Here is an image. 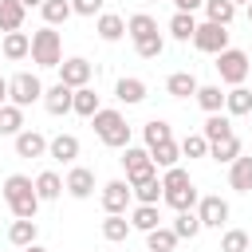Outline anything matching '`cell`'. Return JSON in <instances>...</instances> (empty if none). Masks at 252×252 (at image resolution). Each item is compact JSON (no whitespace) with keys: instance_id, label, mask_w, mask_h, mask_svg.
<instances>
[{"instance_id":"e575fe53","label":"cell","mask_w":252,"mask_h":252,"mask_svg":"<svg viewBox=\"0 0 252 252\" xmlns=\"http://www.w3.org/2000/svg\"><path fill=\"white\" fill-rule=\"evenodd\" d=\"M158 205H138L134 213H130V228H142V232H150V228H158Z\"/></svg>"},{"instance_id":"ee69618b","label":"cell","mask_w":252,"mask_h":252,"mask_svg":"<svg viewBox=\"0 0 252 252\" xmlns=\"http://www.w3.org/2000/svg\"><path fill=\"white\" fill-rule=\"evenodd\" d=\"M71 12L75 16H94V12H102V0H71Z\"/></svg>"},{"instance_id":"7bdbcfd3","label":"cell","mask_w":252,"mask_h":252,"mask_svg":"<svg viewBox=\"0 0 252 252\" xmlns=\"http://www.w3.org/2000/svg\"><path fill=\"white\" fill-rule=\"evenodd\" d=\"M134 47H138V55H142V59H158V55L165 51V39H161V35H150V39H138Z\"/></svg>"},{"instance_id":"44dd1931","label":"cell","mask_w":252,"mask_h":252,"mask_svg":"<svg viewBox=\"0 0 252 252\" xmlns=\"http://www.w3.org/2000/svg\"><path fill=\"white\" fill-rule=\"evenodd\" d=\"M71 110H75L79 118H91V114L98 110V94H94L91 83H87V87H75V94H71Z\"/></svg>"},{"instance_id":"60d3db41","label":"cell","mask_w":252,"mask_h":252,"mask_svg":"<svg viewBox=\"0 0 252 252\" xmlns=\"http://www.w3.org/2000/svg\"><path fill=\"white\" fill-rule=\"evenodd\" d=\"M130 189H134L138 205H158V201H161V181H158V177H150V181H142V185H130Z\"/></svg>"},{"instance_id":"6da1fadb","label":"cell","mask_w":252,"mask_h":252,"mask_svg":"<svg viewBox=\"0 0 252 252\" xmlns=\"http://www.w3.org/2000/svg\"><path fill=\"white\" fill-rule=\"evenodd\" d=\"M91 122H94V134H98L102 146H110V150H126V146H130V126H126V118H122V110L98 106V110L91 114Z\"/></svg>"},{"instance_id":"e0dca14e","label":"cell","mask_w":252,"mask_h":252,"mask_svg":"<svg viewBox=\"0 0 252 252\" xmlns=\"http://www.w3.org/2000/svg\"><path fill=\"white\" fill-rule=\"evenodd\" d=\"M228 185L236 189V193H248L252 189V158H232L228 161Z\"/></svg>"},{"instance_id":"d6a6232c","label":"cell","mask_w":252,"mask_h":252,"mask_svg":"<svg viewBox=\"0 0 252 252\" xmlns=\"http://www.w3.org/2000/svg\"><path fill=\"white\" fill-rule=\"evenodd\" d=\"M224 110H228V114H248V110H252V91H248L244 83L232 87V91L224 94Z\"/></svg>"},{"instance_id":"5bb4252c","label":"cell","mask_w":252,"mask_h":252,"mask_svg":"<svg viewBox=\"0 0 252 252\" xmlns=\"http://www.w3.org/2000/svg\"><path fill=\"white\" fill-rule=\"evenodd\" d=\"M16 154L20 158H43L47 154V138L39 130H20L16 134Z\"/></svg>"},{"instance_id":"277c9868","label":"cell","mask_w":252,"mask_h":252,"mask_svg":"<svg viewBox=\"0 0 252 252\" xmlns=\"http://www.w3.org/2000/svg\"><path fill=\"white\" fill-rule=\"evenodd\" d=\"M32 63L35 67H59L63 63V35L47 24V28H39V32H32Z\"/></svg>"},{"instance_id":"bcb514c9","label":"cell","mask_w":252,"mask_h":252,"mask_svg":"<svg viewBox=\"0 0 252 252\" xmlns=\"http://www.w3.org/2000/svg\"><path fill=\"white\" fill-rule=\"evenodd\" d=\"M8 102V79H0V106Z\"/></svg>"},{"instance_id":"4dcf8cb0","label":"cell","mask_w":252,"mask_h":252,"mask_svg":"<svg viewBox=\"0 0 252 252\" xmlns=\"http://www.w3.org/2000/svg\"><path fill=\"white\" fill-rule=\"evenodd\" d=\"M173 232H177V240H193V236L201 232V217H197L193 209H181L177 220H173Z\"/></svg>"},{"instance_id":"7dc6e473","label":"cell","mask_w":252,"mask_h":252,"mask_svg":"<svg viewBox=\"0 0 252 252\" xmlns=\"http://www.w3.org/2000/svg\"><path fill=\"white\" fill-rule=\"evenodd\" d=\"M24 8H43V0H20Z\"/></svg>"},{"instance_id":"ffe728a7","label":"cell","mask_w":252,"mask_h":252,"mask_svg":"<svg viewBox=\"0 0 252 252\" xmlns=\"http://www.w3.org/2000/svg\"><path fill=\"white\" fill-rule=\"evenodd\" d=\"M114 98L126 102V106H138V102L146 98V83L134 79V75H130V79H118V83H114Z\"/></svg>"},{"instance_id":"d6986e66","label":"cell","mask_w":252,"mask_h":252,"mask_svg":"<svg viewBox=\"0 0 252 252\" xmlns=\"http://www.w3.org/2000/svg\"><path fill=\"white\" fill-rule=\"evenodd\" d=\"M197 79H193V71H173L169 79H165V91L173 94V98H193L197 94Z\"/></svg>"},{"instance_id":"d590c367","label":"cell","mask_w":252,"mask_h":252,"mask_svg":"<svg viewBox=\"0 0 252 252\" xmlns=\"http://www.w3.org/2000/svg\"><path fill=\"white\" fill-rule=\"evenodd\" d=\"M75 12H71V0H43V20L55 28V24H67Z\"/></svg>"},{"instance_id":"8992f818","label":"cell","mask_w":252,"mask_h":252,"mask_svg":"<svg viewBox=\"0 0 252 252\" xmlns=\"http://www.w3.org/2000/svg\"><path fill=\"white\" fill-rule=\"evenodd\" d=\"M122 165H126V181L130 185H142L150 177H158V165L150 158V150H138V146H126L122 150Z\"/></svg>"},{"instance_id":"5b68a950","label":"cell","mask_w":252,"mask_h":252,"mask_svg":"<svg viewBox=\"0 0 252 252\" xmlns=\"http://www.w3.org/2000/svg\"><path fill=\"white\" fill-rule=\"evenodd\" d=\"M217 75H220V83H228V87H240L244 79H248V71H252V63H248V55L240 51V47H224V51H217Z\"/></svg>"},{"instance_id":"603a6c76","label":"cell","mask_w":252,"mask_h":252,"mask_svg":"<svg viewBox=\"0 0 252 252\" xmlns=\"http://www.w3.org/2000/svg\"><path fill=\"white\" fill-rule=\"evenodd\" d=\"M126 35H130L134 43H138V39H150V35H158V20L146 16V12H138V16L126 20Z\"/></svg>"},{"instance_id":"ab89813d","label":"cell","mask_w":252,"mask_h":252,"mask_svg":"<svg viewBox=\"0 0 252 252\" xmlns=\"http://www.w3.org/2000/svg\"><path fill=\"white\" fill-rule=\"evenodd\" d=\"M248 248H252V236L244 228H228L220 236V252H248Z\"/></svg>"},{"instance_id":"484cf974","label":"cell","mask_w":252,"mask_h":252,"mask_svg":"<svg viewBox=\"0 0 252 252\" xmlns=\"http://www.w3.org/2000/svg\"><path fill=\"white\" fill-rule=\"evenodd\" d=\"M59 193H63V177H59L55 169H43V173L35 177V197H39V201H55Z\"/></svg>"},{"instance_id":"4fadbf2b","label":"cell","mask_w":252,"mask_h":252,"mask_svg":"<svg viewBox=\"0 0 252 252\" xmlns=\"http://www.w3.org/2000/svg\"><path fill=\"white\" fill-rule=\"evenodd\" d=\"M63 189L75 197V201H87L91 193H94V173L87 169V165H75L71 173H67V181H63Z\"/></svg>"},{"instance_id":"74e56055","label":"cell","mask_w":252,"mask_h":252,"mask_svg":"<svg viewBox=\"0 0 252 252\" xmlns=\"http://www.w3.org/2000/svg\"><path fill=\"white\" fill-rule=\"evenodd\" d=\"M201 134H205L209 142H217V138H224V134H232V122H228V118H224V114L217 110V114H209V118H205V126H201Z\"/></svg>"},{"instance_id":"f35d334b","label":"cell","mask_w":252,"mask_h":252,"mask_svg":"<svg viewBox=\"0 0 252 252\" xmlns=\"http://www.w3.org/2000/svg\"><path fill=\"white\" fill-rule=\"evenodd\" d=\"M142 134H146V150H150V146H158V142H165V138H173V130H169V122H165V118H150V122L142 126Z\"/></svg>"},{"instance_id":"ba28073f","label":"cell","mask_w":252,"mask_h":252,"mask_svg":"<svg viewBox=\"0 0 252 252\" xmlns=\"http://www.w3.org/2000/svg\"><path fill=\"white\" fill-rule=\"evenodd\" d=\"M193 47L205 51V55L224 51V47H228V28H224V24H213V20L197 24V32H193Z\"/></svg>"},{"instance_id":"f907efd6","label":"cell","mask_w":252,"mask_h":252,"mask_svg":"<svg viewBox=\"0 0 252 252\" xmlns=\"http://www.w3.org/2000/svg\"><path fill=\"white\" fill-rule=\"evenodd\" d=\"M232 4H248V0H232Z\"/></svg>"},{"instance_id":"4316f807","label":"cell","mask_w":252,"mask_h":252,"mask_svg":"<svg viewBox=\"0 0 252 252\" xmlns=\"http://www.w3.org/2000/svg\"><path fill=\"white\" fill-rule=\"evenodd\" d=\"M173 248H177V232L173 228H161L158 224V228L146 232V252H173Z\"/></svg>"},{"instance_id":"9a60e30c","label":"cell","mask_w":252,"mask_h":252,"mask_svg":"<svg viewBox=\"0 0 252 252\" xmlns=\"http://www.w3.org/2000/svg\"><path fill=\"white\" fill-rule=\"evenodd\" d=\"M47 158L51 161H75L79 158V138L75 134H55L47 142Z\"/></svg>"},{"instance_id":"1f68e13d","label":"cell","mask_w":252,"mask_h":252,"mask_svg":"<svg viewBox=\"0 0 252 252\" xmlns=\"http://www.w3.org/2000/svg\"><path fill=\"white\" fill-rule=\"evenodd\" d=\"M102 236H106L110 244L126 240V236H130V220H126L122 213H106V220H102Z\"/></svg>"},{"instance_id":"8fae6325","label":"cell","mask_w":252,"mask_h":252,"mask_svg":"<svg viewBox=\"0 0 252 252\" xmlns=\"http://www.w3.org/2000/svg\"><path fill=\"white\" fill-rule=\"evenodd\" d=\"M130 197H134V189H130V181H122V177H114V181L102 185V209H106V213H126Z\"/></svg>"},{"instance_id":"816d5d0a","label":"cell","mask_w":252,"mask_h":252,"mask_svg":"<svg viewBox=\"0 0 252 252\" xmlns=\"http://www.w3.org/2000/svg\"><path fill=\"white\" fill-rule=\"evenodd\" d=\"M146 4H158V0H146Z\"/></svg>"},{"instance_id":"f1b7e54d","label":"cell","mask_w":252,"mask_h":252,"mask_svg":"<svg viewBox=\"0 0 252 252\" xmlns=\"http://www.w3.org/2000/svg\"><path fill=\"white\" fill-rule=\"evenodd\" d=\"M24 130V106H16V102H4L0 106V134H20Z\"/></svg>"},{"instance_id":"7c38bea8","label":"cell","mask_w":252,"mask_h":252,"mask_svg":"<svg viewBox=\"0 0 252 252\" xmlns=\"http://www.w3.org/2000/svg\"><path fill=\"white\" fill-rule=\"evenodd\" d=\"M71 94H75V91H71L67 83H55V87H47V91H43V98H39V102H43V110H47V114L63 118V114H71Z\"/></svg>"},{"instance_id":"ac0fdd59","label":"cell","mask_w":252,"mask_h":252,"mask_svg":"<svg viewBox=\"0 0 252 252\" xmlns=\"http://www.w3.org/2000/svg\"><path fill=\"white\" fill-rule=\"evenodd\" d=\"M94 32H98V39L118 43V39L126 35V20H122V16H114V12H102V16H98V24H94Z\"/></svg>"},{"instance_id":"7402d4cb","label":"cell","mask_w":252,"mask_h":252,"mask_svg":"<svg viewBox=\"0 0 252 252\" xmlns=\"http://www.w3.org/2000/svg\"><path fill=\"white\" fill-rule=\"evenodd\" d=\"M24 4L20 0H0V32H20L24 28Z\"/></svg>"},{"instance_id":"c3c4849f","label":"cell","mask_w":252,"mask_h":252,"mask_svg":"<svg viewBox=\"0 0 252 252\" xmlns=\"http://www.w3.org/2000/svg\"><path fill=\"white\" fill-rule=\"evenodd\" d=\"M24 252H47V248H39V244H28V248H24Z\"/></svg>"},{"instance_id":"836d02e7","label":"cell","mask_w":252,"mask_h":252,"mask_svg":"<svg viewBox=\"0 0 252 252\" xmlns=\"http://www.w3.org/2000/svg\"><path fill=\"white\" fill-rule=\"evenodd\" d=\"M201 8H205V16H209L213 24H224V28H228L232 16H236V4H232V0H205Z\"/></svg>"},{"instance_id":"b9f144b4","label":"cell","mask_w":252,"mask_h":252,"mask_svg":"<svg viewBox=\"0 0 252 252\" xmlns=\"http://www.w3.org/2000/svg\"><path fill=\"white\" fill-rule=\"evenodd\" d=\"M177 146H181L185 158H209V138H205V134H189V138H181Z\"/></svg>"},{"instance_id":"cb8c5ba5","label":"cell","mask_w":252,"mask_h":252,"mask_svg":"<svg viewBox=\"0 0 252 252\" xmlns=\"http://www.w3.org/2000/svg\"><path fill=\"white\" fill-rule=\"evenodd\" d=\"M0 51H4V59H24V55L32 51V35H24V32H4Z\"/></svg>"},{"instance_id":"52a82bcc","label":"cell","mask_w":252,"mask_h":252,"mask_svg":"<svg viewBox=\"0 0 252 252\" xmlns=\"http://www.w3.org/2000/svg\"><path fill=\"white\" fill-rule=\"evenodd\" d=\"M39 98H43V83H39L32 71H20V75L8 79V102L32 106V102H39Z\"/></svg>"},{"instance_id":"f546056e","label":"cell","mask_w":252,"mask_h":252,"mask_svg":"<svg viewBox=\"0 0 252 252\" xmlns=\"http://www.w3.org/2000/svg\"><path fill=\"white\" fill-rule=\"evenodd\" d=\"M193 32H197L193 12H173V20H169V35H173V39H181V43H189V39H193Z\"/></svg>"},{"instance_id":"3957f363","label":"cell","mask_w":252,"mask_h":252,"mask_svg":"<svg viewBox=\"0 0 252 252\" xmlns=\"http://www.w3.org/2000/svg\"><path fill=\"white\" fill-rule=\"evenodd\" d=\"M4 201H8V209H12V217H35V209H39V197H35V181L32 177H24V173H12L8 181H4Z\"/></svg>"},{"instance_id":"83f0119b","label":"cell","mask_w":252,"mask_h":252,"mask_svg":"<svg viewBox=\"0 0 252 252\" xmlns=\"http://www.w3.org/2000/svg\"><path fill=\"white\" fill-rule=\"evenodd\" d=\"M150 158H154V165H161V169H169V165H177V158H181V146H177L173 138H165V142H158V146H150Z\"/></svg>"},{"instance_id":"f6af8a7d","label":"cell","mask_w":252,"mask_h":252,"mask_svg":"<svg viewBox=\"0 0 252 252\" xmlns=\"http://www.w3.org/2000/svg\"><path fill=\"white\" fill-rule=\"evenodd\" d=\"M173 4H177V12H197L205 0H173Z\"/></svg>"},{"instance_id":"681fc988","label":"cell","mask_w":252,"mask_h":252,"mask_svg":"<svg viewBox=\"0 0 252 252\" xmlns=\"http://www.w3.org/2000/svg\"><path fill=\"white\" fill-rule=\"evenodd\" d=\"M248 20H252V0H248Z\"/></svg>"},{"instance_id":"2e32d148","label":"cell","mask_w":252,"mask_h":252,"mask_svg":"<svg viewBox=\"0 0 252 252\" xmlns=\"http://www.w3.org/2000/svg\"><path fill=\"white\" fill-rule=\"evenodd\" d=\"M35 236H39V224H35V217H16V220H12V228H8V240H12L16 248H28V244H35Z\"/></svg>"},{"instance_id":"7a4b0ae2","label":"cell","mask_w":252,"mask_h":252,"mask_svg":"<svg viewBox=\"0 0 252 252\" xmlns=\"http://www.w3.org/2000/svg\"><path fill=\"white\" fill-rule=\"evenodd\" d=\"M197 189H193V181H189V173L181 169V165H169L165 169V177H161V201L169 205V209H193L197 205Z\"/></svg>"},{"instance_id":"8d00e7d4","label":"cell","mask_w":252,"mask_h":252,"mask_svg":"<svg viewBox=\"0 0 252 252\" xmlns=\"http://www.w3.org/2000/svg\"><path fill=\"white\" fill-rule=\"evenodd\" d=\"M197 102H201V110L205 114H217L220 106H224V94H220V87H197V94H193Z\"/></svg>"},{"instance_id":"d4e9b609","label":"cell","mask_w":252,"mask_h":252,"mask_svg":"<svg viewBox=\"0 0 252 252\" xmlns=\"http://www.w3.org/2000/svg\"><path fill=\"white\" fill-rule=\"evenodd\" d=\"M209 158H213V161H232V158H240V138H236V134H224V138L209 142Z\"/></svg>"},{"instance_id":"30bf717a","label":"cell","mask_w":252,"mask_h":252,"mask_svg":"<svg viewBox=\"0 0 252 252\" xmlns=\"http://www.w3.org/2000/svg\"><path fill=\"white\" fill-rule=\"evenodd\" d=\"M91 75H94V67H91L83 55H71V59H63V63H59V83H67L71 91H75V87H87V83H91Z\"/></svg>"},{"instance_id":"9c48e42d","label":"cell","mask_w":252,"mask_h":252,"mask_svg":"<svg viewBox=\"0 0 252 252\" xmlns=\"http://www.w3.org/2000/svg\"><path fill=\"white\" fill-rule=\"evenodd\" d=\"M197 217H201V228H220L228 220V201L224 197H197Z\"/></svg>"}]
</instances>
